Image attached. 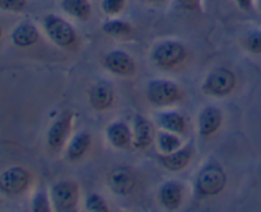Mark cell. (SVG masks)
I'll return each instance as SVG.
<instances>
[{
	"label": "cell",
	"mask_w": 261,
	"mask_h": 212,
	"mask_svg": "<svg viewBox=\"0 0 261 212\" xmlns=\"http://www.w3.org/2000/svg\"><path fill=\"white\" fill-rule=\"evenodd\" d=\"M25 0H0V9L5 12L18 13L25 8Z\"/></svg>",
	"instance_id": "obj_25"
},
{
	"label": "cell",
	"mask_w": 261,
	"mask_h": 212,
	"mask_svg": "<svg viewBox=\"0 0 261 212\" xmlns=\"http://www.w3.org/2000/svg\"><path fill=\"white\" fill-rule=\"evenodd\" d=\"M30 183V174L23 168H10L0 175V191L7 194H19Z\"/></svg>",
	"instance_id": "obj_7"
},
{
	"label": "cell",
	"mask_w": 261,
	"mask_h": 212,
	"mask_svg": "<svg viewBox=\"0 0 261 212\" xmlns=\"http://www.w3.org/2000/svg\"><path fill=\"white\" fill-rule=\"evenodd\" d=\"M222 112L214 106H208L201 110L199 115V133L204 137L214 134L221 127Z\"/></svg>",
	"instance_id": "obj_12"
},
{
	"label": "cell",
	"mask_w": 261,
	"mask_h": 212,
	"mask_svg": "<svg viewBox=\"0 0 261 212\" xmlns=\"http://www.w3.org/2000/svg\"><path fill=\"white\" fill-rule=\"evenodd\" d=\"M51 201L58 211H70L78 202V188L73 181H60L51 189Z\"/></svg>",
	"instance_id": "obj_6"
},
{
	"label": "cell",
	"mask_w": 261,
	"mask_h": 212,
	"mask_svg": "<svg viewBox=\"0 0 261 212\" xmlns=\"http://www.w3.org/2000/svg\"><path fill=\"white\" fill-rule=\"evenodd\" d=\"M186 56V50L177 41H165L160 43L153 51V60L158 66L172 68L182 63Z\"/></svg>",
	"instance_id": "obj_5"
},
{
	"label": "cell",
	"mask_w": 261,
	"mask_h": 212,
	"mask_svg": "<svg viewBox=\"0 0 261 212\" xmlns=\"http://www.w3.org/2000/svg\"><path fill=\"white\" fill-rule=\"evenodd\" d=\"M12 41L19 48H28L38 41V31L32 23L24 22L14 28L12 32Z\"/></svg>",
	"instance_id": "obj_16"
},
{
	"label": "cell",
	"mask_w": 261,
	"mask_h": 212,
	"mask_svg": "<svg viewBox=\"0 0 261 212\" xmlns=\"http://www.w3.org/2000/svg\"><path fill=\"white\" fill-rule=\"evenodd\" d=\"M135 176L127 168H115L109 174V186L119 196H129L135 188Z\"/></svg>",
	"instance_id": "obj_8"
},
{
	"label": "cell",
	"mask_w": 261,
	"mask_h": 212,
	"mask_svg": "<svg viewBox=\"0 0 261 212\" xmlns=\"http://www.w3.org/2000/svg\"><path fill=\"white\" fill-rule=\"evenodd\" d=\"M0 35H2V28H0Z\"/></svg>",
	"instance_id": "obj_31"
},
{
	"label": "cell",
	"mask_w": 261,
	"mask_h": 212,
	"mask_svg": "<svg viewBox=\"0 0 261 212\" xmlns=\"http://www.w3.org/2000/svg\"><path fill=\"white\" fill-rule=\"evenodd\" d=\"M152 142V130L147 120L140 115H137L134 119V134L132 143L135 148H145Z\"/></svg>",
	"instance_id": "obj_17"
},
{
	"label": "cell",
	"mask_w": 261,
	"mask_h": 212,
	"mask_svg": "<svg viewBox=\"0 0 261 212\" xmlns=\"http://www.w3.org/2000/svg\"><path fill=\"white\" fill-rule=\"evenodd\" d=\"M71 129V114L65 111L61 116L51 125L47 133V143L53 150H59L63 147Z\"/></svg>",
	"instance_id": "obj_10"
},
{
	"label": "cell",
	"mask_w": 261,
	"mask_h": 212,
	"mask_svg": "<svg viewBox=\"0 0 261 212\" xmlns=\"http://www.w3.org/2000/svg\"><path fill=\"white\" fill-rule=\"evenodd\" d=\"M91 145V137L88 133L82 132L74 135L70 140V145L68 147V158L70 161H76L83 157L84 153L88 150Z\"/></svg>",
	"instance_id": "obj_20"
},
{
	"label": "cell",
	"mask_w": 261,
	"mask_h": 212,
	"mask_svg": "<svg viewBox=\"0 0 261 212\" xmlns=\"http://www.w3.org/2000/svg\"><path fill=\"white\" fill-rule=\"evenodd\" d=\"M148 100L155 106H168L180 101L182 92L176 83L166 79H154L147 87Z\"/></svg>",
	"instance_id": "obj_1"
},
{
	"label": "cell",
	"mask_w": 261,
	"mask_h": 212,
	"mask_svg": "<svg viewBox=\"0 0 261 212\" xmlns=\"http://www.w3.org/2000/svg\"><path fill=\"white\" fill-rule=\"evenodd\" d=\"M182 194L184 188L178 181H167L163 184L160 192V199L161 203L165 208L167 209H176L180 207L181 202H182Z\"/></svg>",
	"instance_id": "obj_14"
},
{
	"label": "cell",
	"mask_w": 261,
	"mask_h": 212,
	"mask_svg": "<svg viewBox=\"0 0 261 212\" xmlns=\"http://www.w3.org/2000/svg\"><path fill=\"white\" fill-rule=\"evenodd\" d=\"M61 9L66 14L78 19H87L92 13L88 0H61Z\"/></svg>",
	"instance_id": "obj_18"
},
{
	"label": "cell",
	"mask_w": 261,
	"mask_h": 212,
	"mask_svg": "<svg viewBox=\"0 0 261 212\" xmlns=\"http://www.w3.org/2000/svg\"><path fill=\"white\" fill-rule=\"evenodd\" d=\"M193 156L191 146H186L184 148L173 151L171 153H163L160 157V162L170 171H178L181 169L186 168L190 162V158Z\"/></svg>",
	"instance_id": "obj_11"
},
{
	"label": "cell",
	"mask_w": 261,
	"mask_h": 212,
	"mask_svg": "<svg viewBox=\"0 0 261 212\" xmlns=\"http://www.w3.org/2000/svg\"><path fill=\"white\" fill-rule=\"evenodd\" d=\"M158 147H160L162 153H171L173 151L178 150L181 146L180 138L176 135V133L168 132V130H163V132L158 133Z\"/></svg>",
	"instance_id": "obj_21"
},
{
	"label": "cell",
	"mask_w": 261,
	"mask_h": 212,
	"mask_svg": "<svg viewBox=\"0 0 261 212\" xmlns=\"http://www.w3.org/2000/svg\"><path fill=\"white\" fill-rule=\"evenodd\" d=\"M224 186H226V174L221 166L211 163L201 169L196 179V189L199 194L205 197L217 196L223 191Z\"/></svg>",
	"instance_id": "obj_2"
},
{
	"label": "cell",
	"mask_w": 261,
	"mask_h": 212,
	"mask_svg": "<svg viewBox=\"0 0 261 212\" xmlns=\"http://www.w3.org/2000/svg\"><path fill=\"white\" fill-rule=\"evenodd\" d=\"M160 125L165 130L168 132L176 133V134H181L185 132L186 129V120L181 114L176 111H167L162 112L160 115Z\"/></svg>",
	"instance_id": "obj_19"
},
{
	"label": "cell",
	"mask_w": 261,
	"mask_h": 212,
	"mask_svg": "<svg viewBox=\"0 0 261 212\" xmlns=\"http://www.w3.org/2000/svg\"><path fill=\"white\" fill-rule=\"evenodd\" d=\"M43 27L53 42L58 46L66 48L75 42V31L70 23L55 14H47L43 18Z\"/></svg>",
	"instance_id": "obj_3"
},
{
	"label": "cell",
	"mask_w": 261,
	"mask_h": 212,
	"mask_svg": "<svg viewBox=\"0 0 261 212\" xmlns=\"http://www.w3.org/2000/svg\"><path fill=\"white\" fill-rule=\"evenodd\" d=\"M89 101H91L92 107L98 111L109 109L114 102V89L106 82H99L92 87Z\"/></svg>",
	"instance_id": "obj_13"
},
{
	"label": "cell",
	"mask_w": 261,
	"mask_h": 212,
	"mask_svg": "<svg viewBox=\"0 0 261 212\" xmlns=\"http://www.w3.org/2000/svg\"><path fill=\"white\" fill-rule=\"evenodd\" d=\"M105 66L116 76L127 77L134 74L135 63L132 56L125 51L115 50L107 54L105 58Z\"/></svg>",
	"instance_id": "obj_9"
},
{
	"label": "cell",
	"mask_w": 261,
	"mask_h": 212,
	"mask_svg": "<svg viewBox=\"0 0 261 212\" xmlns=\"http://www.w3.org/2000/svg\"><path fill=\"white\" fill-rule=\"evenodd\" d=\"M246 46L252 54H261V32L256 31L247 36L246 38Z\"/></svg>",
	"instance_id": "obj_26"
},
{
	"label": "cell",
	"mask_w": 261,
	"mask_h": 212,
	"mask_svg": "<svg viewBox=\"0 0 261 212\" xmlns=\"http://www.w3.org/2000/svg\"><path fill=\"white\" fill-rule=\"evenodd\" d=\"M178 7L189 12H199L200 10L201 0H176Z\"/></svg>",
	"instance_id": "obj_28"
},
{
	"label": "cell",
	"mask_w": 261,
	"mask_h": 212,
	"mask_svg": "<svg viewBox=\"0 0 261 212\" xmlns=\"http://www.w3.org/2000/svg\"><path fill=\"white\" fill-rule=\"evenodd\" d=\"M107 138L109 142L111 143L114 147L116 148H127L132 145L133 135L130 132L129 127L122 122L112 123L109 128H107Z\"/></svg>",
	"instance_id": "obj_15"
},
{
	"label": "cell",
	"mask_w": 261,
	"mask_h": 212,
	"mask_svg": "<svg viewBox=\"0 0 261 212\" xmlns=\"http://www.w3.org/2000/svg\"><path fill=\"white\" fill-rule=\"evenodd\" d=\"M234 3L245 12H251L254 9V0H234Z\"/></svg>",
	"instance_id": "obj_29"
},
{
	"label": "cell",
	"mask_w": 261,
	"mask_h": 212,
	"mask_svg": "<svg viewBox=\"0 0 261 212\" xmlns=\"http://www.w3.org/2000/svg\"><path fill=\"white\" fill-rule=\"evenodd\" d=\"M125 3L126 0H102L101 8L105 14L116 15L124 10Z\"/></svg>",
	"instance_id": "obj_24"
},
{
	"label": "cell",
	"mask_w": 261,
	"mask_h": 212,
	"mask_svg": "<svg viewBox=\"0 0 261 212\" xmlns=\"http://www.w3.org/2000/svg\"><path fill=\"white\" fill-rule=\"evenodd\" d=\"M145 2H148V3H158V2H161V0H145Z\"/></svg>",
	"instance_id": "obj_30"
},
{
	"label": "cell",
	"mask_w": 261,
	"mask_h": 212,
	"mask_svg": "<svg viewBox=\"0 0 261 212\" xmlns=\"http://www.w3.org/2000/svg\"><path fill=\"white\" fill-rule=\"evenodd\" d=\"M32 209L35 212H48L50 207H48V199L45 193H38L37 196L33 198L32 202Z\"/></svg>",
	"instance_id": "obj_27"
},
{
	"label": "cell",
	"mask_w": 261,
	"mask_h": 212,
	"mask_svg": "<svg viewBox=\"0 0 261 212\" xmlns=\"http://www.w3.org/2000/svg\"><path fill=\"white\" fill-rule=\"evenodd\" d=\"M86 207L88 211L92 212H107L109 211V207H107V203L105 202V199L102 198L99 194H91L88 196L86 201Z\"/></svg>",
	"instance_id": "obj_23"
},
{
	"label": "cell",
	"mask_w": 261,
	"mask_h": 212,
	"mask_svg": "<svg viewBox=\"0 0 261 212\" xmlns=\"http://www.w3.org/2000/svg\"><path fill=\"white\" fill-rule=\"evenodd\" d=\"M102 30L106 35L110 36H127L132 33L133 28L125 20L120 19H110L102 26Z\"/></svg>",
	"instance_id": "obj_22"
},
{
	"label": "cell",
	"mask_w": 261,
	"mask_h": 212,
	"mask_svg": "<svg viewBox=\"0 0 261 212\" xmlns=\"http://www.w3.org/2000/svg\"><path fill=\"white\" fill-rule=\"evenodd\" d=\"M236 86V77L229 69L217 68L206 78L204 91L213 96H227Z\"/></svg>",
	"instance_id": "obj_4"
}]
</instances>
